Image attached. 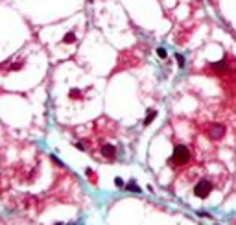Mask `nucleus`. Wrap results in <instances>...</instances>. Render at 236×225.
<instances>
[{"mask_svg": "<svg viewBox=\"0 0 236 225\" xmlns=\"http://www.w3.org/2000/svg\"><path fill=\"white\" fill-rule=\"evenodd\" d=\"M188 159H190V151H188L186 146H177L175 151H174V161L177 164H184L188 163Z\"/></svg>", "mask_w": 236, "mask_h": 225, "instance_id": "f257e3e1", "label": "nucleus"}, {"mask_svg": "<svg viewBox=\"0 0 236 225\" xmlns=\"http://www.w3.org/2000/svg\"><path fill=\"white\" fill-rule=\"evenodd\" d=\"M210 190H212V183L207 181V179H203V181H199V183L196 185L194 194H196L197 197H207V196L210 194Z\"/></svg>", "mask_w": 236, "mask_h": 225, "instance_id": "f03ea898", "label": "nucleus"}, {"mask_svg": "<svg viewBox=\"0 0 236 225\" xmlns=\"http://www.w3.org/2000/svg\"><path fill=\"white\" fill-rule=\"evenodd\" d=\"M208 135H210V139L218 140V139H221L223 135H225V127H223L221 124H214V126H210V129H208Z\"/></svg>", "mask_w": 236, "mask_h": 225, "instance_id": "7ed1b4c3", "label": "nucleus"}, {"mask_svg": "<svg viewBox=\"0 0 236 225\" xmlns=\"http://www.w3.org/2000/svg\"><path fill=\"white\" fill-rule=\"evenodd\" d=\"M102 153H103L105 157H109V159H113V157H114V148H113V146H103Z\"/></svg>", "mask_w": 236, "mask_h": 225, "instance_id": "20e7f679", "label": "nucleus"}, {"mask_svg": "<svg viewBox=\"0 0 236 225\" xmlns=\"http://www.w3.org/2000/svg\"><path fill=\"white\" fill-rule=\"evenodd\" d=\"M155 116H157V111H150V115H146V118H144V126H150Z\"/></svg>", "mask_w": 236, "mask_h": 225, "instance_id": "39448f33", "label": "nucleus"}, {"mask_svg": "<svg viewBox=\"0 0 236 225\" xmlns=\"http://www.w3.org/2000/svg\"><path fill=\"white\" fill-rule=\"evenodd\" d=\"M127 190H133V192H140V188H138V186H137L135 183H129V185H127Z\"/></svg>", "mask_w": 236, "mask_h": 225, "instance_id": "423d86ee", "label": "nucleus"}, {"mask_svg": "<svg viewBox=\"0 0 236 225\" xmlns=\"http://www.w3.org/2000/svg\"><path fill=\"white\" fill-rule=\"evenodd\" d=\"M157 55L164 59V57H166V50H164V48H157Z\"/></svg>", "mask_w": 236, "mask_h": 225, "instance_id": "0eeeda50", "label": "nucleus"}, {"mask_svg": "<svg viewBox=\"0 0 236 225\" xmlns=\"http://www.w3.org/2000/svg\"><path fill=\"white\" fill-rule=\"evenodd\" d=\"M177 57V61H179V66H184V57L183 55H175Z\"/></svg>", "mask_w": 236, "mask_h": 225, "instance_id": "6e6552de", "label": "nucleus"}, {"mask_svg": "<svg viewBox=\"0 0 236 225\" xmlns=\"http://www.w3.org/2000/svg\"><path fill=\"white\" fill-rule=\"evenodd\" d=\"M114 183H116V186H124V181H122L120 177H116V179H114Z\"/></svg>", "mask_w": 236, "mask_h": 225, "instance_id": "1a4fd4ad", "label": "nucleus"}]
</instances>
